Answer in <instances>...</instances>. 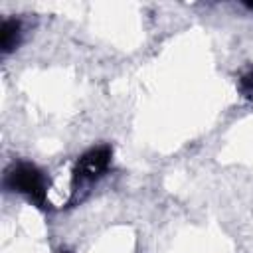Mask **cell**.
<instances>
[{
	"label": "cell",
	"instance_id": "obj_3",
	"mask_svg": "<svg viewBox=\"0 0 253 253\" xmlns=\"http://www.w3.org/2000/svg\"><path fill=\"white\" fill-rule=\"evenodd\" d=\"M20 22L18 20H4L0 26V49L2 53H10L12 49H16L18 42H20Z\"/></svg>",
	"mask_w": 253,
	"mask_h": 253
},
{
	"label": "cell",
	"instance_id": "obj_2",
	"mask_svg": "<svg viewBox=\"0 0 253 253\" xmlns=\"http://www.w3.org/2000/svg\"><path fill=\"white\" fill-rule=\"evenodd\" d=\"M109 164H111V148L109 146L91 148L77 160L75 176L81 182H93L107 172Z\"/></svg>",
	"mask_w": 253,
	"mask_h": 253
},
{
	"label": "cell",
	"instance_id": "obj_1",
	"mask_svg": "<svg viewBox=\"0 0 253 253\" xmlns=\"http://www.w3.org/2000/svg\"><path fill=\"white\" fill-rule=\"evenodd\" d=\"M6 186L18 194H24L30 202L43 208L45 204V178L30 162H18L6 172Z\"/></svg>",
	"mask_w": 253,
	"mask_h": 253
},
{
	"label": "cell",
	"instance_id": "obj_4",
	"mask_svg": "<svg viewBox=\"0 0 253 253\" xmlns=\"http://www.w3.org/2000/svg\"><path fill=\"white\" fill-rule=\"evenodd\" d=\"M239 85H241V91H243V93H247V95H251V93H253V69H251V71H247V73L241 77Z\"/></svg>",
	"mask_w": 253,
	"mask_h": 253
}]
</instances>
